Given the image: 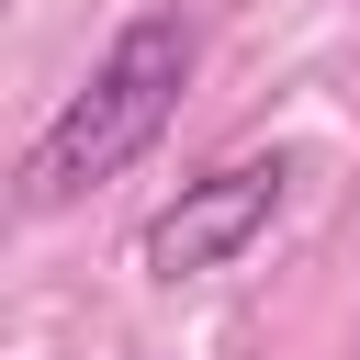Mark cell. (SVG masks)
Masks as SVG:
<instances>
[{"instance_id":"6da1fadb","label":"cell","mask_w":360,"mask_h":360,"mask_svg":"<svg viewBox=\"0 0 360 360\" xmlns=\"http://www.w3.org/2000/svg\"><path fill=\"white\" fill-rule=\"evenodd\" d=\"M191 56H202V34H191V11H135L101 56H90V79L56 101V124L22 146V214H68L79 191H101V180H124L158 135H169V112H180V90H191Z\"/></svg>"},{"instance_id":"7a4b0ae2","label":"cell","mask_w":360,"mask_h":360,"mask_svg":"<svg viewBox=\"0 0 360 360\" xmlns=\"http://www.w3.org/2000/svg\"><path fill=\"white\" fill-rule=\"evenodd\" d=\"M292 180H304V146H248V158H225V169L180 180V202H158V214H146L135 270H146V281H202V270L248 259V248L281 225Z\"/></svg>"}]
</instances>
